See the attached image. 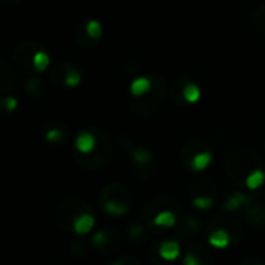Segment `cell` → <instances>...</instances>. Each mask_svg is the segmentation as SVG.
Listing matches in <instances>:
<instances>
[{
    "label": "cell",
    "mask_w": 265,
    "mask_h": 265,
    "mask_svg": "<svg viewBox=\"0 0 265 265\" xmlns=\"http://www.w3.org/2000/svg\"><path fill=\"white\" fill-rule=\"evenodd\" d=\"M13 59L25 72L41 73L50 64V56L39 42L33 39L19 41L13 49Z\"/></svg>",
    "instance_id": "1"
},
{
    "label": "cell",
    "mask_w": 265,
    "mask_h": 265,
    "mask_svg": "<svg viewBox=\"0 0 265 265\" xmlns=\"http://www.w3.org/2000/svg\"><path fill=\"white\" fill-rule=\"evenodd\" d=\"M84 212H91V209L81 198H77V197L66 198V200H62L56 208V212H55L56 223L59 225L61 229L73 231V225H75L77 218L81 214H84Z\"/></svg>",
    "instance_id": "2"
},
{
    "label": "cell",
    "mask_w": 265,
    "mask_h": 265,
    "mask_svg": "<svg viewBox=\"0 0 265 265\" xmlns=\"http://www.w3.org/2000/svg\"><path fill=\"white\" fill-rule=\"evenodd\" d=\"M94 247L99 251H102L106 256L114 254L115 251H119L122 247V237L119 232L111 231V229H102L99 232H95V236L92 237Z\"/></svg>",
    "instance_id": "3"
},
{
    "label": "cell",
    "mask_w": 265,
    "mask_h": 265,
    "mask_svg": "<svg viewBox=\"0 0 265 265\" xmlns=\"http://www.w3.org/2000/svg\"><path fill=\"white\" fill-rule=\"evenodd\" d=\"M52 78L62 88H75L81 81V72L72 64H61L52 72Z\"/></svg>",
    "instance_id": "4"
},
{
    "label": "cell",
    "mask_w": 265,
    "mask_h": 265,
    "mask_svg": "<svg viewBox=\"0 0 265 265\" xmlns=\"http://www.w3.org/2000/svg\"><path fill=\"white\" fill-rule=\"evenodd\" d=\"M245 203V217L248 218L250 223L256 226H265V198H247Z\"/></svg>",
    "instance_id": "5"
},
{
    "label": "cell",
    "mask_w": 265,
    "mask_h": 265,
    "mask_svg": "<svg viewBox=\"0 0 265 265\" xmlns=\"http://www.w3.org/2000/svg\"><path fill=\"white\" fill-rule=\"evenodd\" d=\"M184 265H212V254L203 243H194L184 256Z\"/></svg>",
    "instance_id": "6"
},
{
    "label": "cell",
    "mask_w": 265,
    "mask_h": 265,
    "mask_svg": "<svg viewBox=\"0 0 265 265\" xmlns=\"http://www.w3.org/2000/svg\"><path fill=\"white\" fill-rule=\"evenodd\" d=\"M16 83V73L8 61L0 58V94L13 89Z\"/></svg>",
    "instance_id": "7"
},
{
    "label": "cell",
    "mask_w": 265,
    "mask_h": 265,
    "mask_svg": "<svg viewBox=\"0 0 265 265\" xmlns=\"http://www.w3.org/2000/svg\"><path fill=\"white\" fill-rule=\"evenodd\" d=\"M172 209H176V203L170 198H159L156 200L155 203H152L150 206L147 208L145 214H144V218L148 221V223H152L153 218L159 214V212L162 211H172Z\"/></svg>",
    "instance_id": "8"
},
{
    "label": "cell",
    "mask_w": 265,
    "mask_h": 265,
    "mask_svg": "<svg viewBox=\"0 0 265 265\" xmlns=\"http://www.w3.org/2000/svg\"><path fill=\"white\" fill-rule=\"evenodd\" d=\"M95 145H97V139H95L94 133L91 131H81L77 136V141H75V148L77 152L83 156H88L95 150Z\"/></svg>",
    "instance_id": "9"
},
{
    "label": "cell",
    "mask_w": 265,
    "mask_h": 265,
    "mask_svg": "<svg viewBox=\"0 0 265 265\" xmlns=\"http://www.w3.org/2000/svg\"><path fill=\"white\" fill-rule=\"evenodd\" d=\"M159 256L165 261H175L179 256V245L175 240H167L162 242L159 247Z\"/></svg>",
    "instance_id": "10"
},
{
    "label": "cell",
    "mask_w": 265,
    "mask_h": 265,
    "mask_svg": "<svg viewBox=\"0 0 265 265\" xmlns=\"http://www.w3.org/2000/svg\"><path fill=\"white\" fill-rule=\"evenodd\" d=\"M25 94L30 95V97L38 99L44 94V80H42L39 75L31 77L27 83H25Z\"/></svg>",
    "instance_id": "11"
},
{
    "label": "cell",
    "mask_w": 265,
    "mask_h": 265,
    "mask_svg": "<svg viewBox=\"0 0 265 265\" xmlns=\"http://www.w3.org/2000/svg\"><path fill=\"white\" fill-rule=\"evenodd\" d=\"M94 223H95L94 215L91 212H84V214H81L77 218L75 225H73V231H75L77 234H86V232H89L94 228Z\"/></svg>",
    "instance_id": "12"
},
{
    "label": "cell",
    "mask_w": 265,
    "mask_h": 265,
    "mask_svg": "<svg viewBox=\"0 0 265 265\" xmlns=\"http://www.w3.org/2000/svg\"><path fill=\"white\" fill-rule=\"evenodd\" d=\"M19 108L17 99L11 97V95H6V97L0 99V119H6L9 115H13Z\"/></svg>",
    "instance_id": "13"
},
{
    "label": "cell",
    "mask_w": 265,
    "mask_h": 265,
    "mask_svg": "<svg viewBox=\"0 0 265 265\" xmlns=\"http://www.w3.org/2000/svg\"><path fill=\"white\" fill-rule=\"evenodd\" d=\"M44 139L50 144H58L66 139V131L61 126H47L44 131Z\"/></svg>",
    "instance_id": "14"
},
{
    "label": "cell",
    "mask_w": 265,
    "mask_h": 265,
    "mask_svg": "<svg viewBox=\"0 0 265 265\" xmlns=\"http://www.w3.org/2000/svg\"><path fill=\"white\" fill-rule=\"evenodd\" d=\"M153 225L156 226H164V228H170L176 223V217L172 211H162V212H159V214L153 218L152 221Z\"/></svg>",
    "instance_id": "15"
},
{
    "label": "cell",
    "mask_w": 265,
    "mask_h": 265,
    "mask_svg": "<svg viewBox=\"0 0 265 265\" xmlns=\"http://www.w3.org/2000/svg\"><path fill=\"white\" fill-rule=\"evenodd\" d=\"M152 88V83L148 78L145 77H141V78H136L133 83H131V86H130V91L133 95H136V97H141V95L147 94L148 91H150Z\"/></svg>",
    "instance_id": "16"
},
{
    "label": "cell",
    "mask_w": 265,
    "mask_h": 265,
    "mask_svg": "<svg viewBox=\"0 0 265 265\" xmlns=\"http://www.w3.org/2000/svg\"><path fill=\"white\" fill-rule=\"evenodd\" d=\"M264 181H265V173H264L262 170H254V172H251V173L247 176L245 184H247L248 189L256 190V189H259V187L264 184Z\"/></svg>",
    "instance_id": "17"
},
{
    "label": "cell",
    "mask_w": 265,
    "mask_h": 265,
    "mask_svg": "<svg viewBox=\"0 0 265 265\" xmlns=\"http://www.w3.org/2000/svg\"><path fill=\"white\" fill-rule=\"evenodd\" d=\"M103 209L109 215H123L125 212H128L130 206L122 203H114V201H103Z\"/></svg>",
    "instance_id": "18"
},
{
    "label": "cell",
    "mask_w": 265,
    "mask_h": 265,
    "mask_svg": "<svg viewBox=\"0 0 265 265\" xmlns=\"http://www.w3.org/2000/svg\"><path fill=\"white\" fill-rule=\"evenodd\" d=\"M70 254L77 259H83L88 254V243L84 240H73L69 248Z\"/></svg>",
    "instance_id": "19"
},
{
    "label": "cell",
    "mask_w": 265,
    "mask_h": 265,
    "mask_svg": "<svg viewBox=\"0 0 265 265\" xmlns=\"http://www.w3.org/2000/svg\"><path fill=\"white\" fill-rule=\"evenodd\" d=\"M183 95H184L186 102H189V103H197V102L200 100V97H201V91H200V88L197 86L195 83H190V84H187V86L184 88Z\"/></svg>",
    "instance_id": "20"
},
{
    "label": "cell",
    "mask_w": 265,
    "mask_h": 265,
    "mask_svg": "<svg viewBox=\"0 0 265 265\" xmlns=\"http://www.w3.org/2000/svg\"><path fill=\"white\" fill-rule=\"evenodd\" d=\"M84 31H86V35L91 39H99L103 33V28L99 20H89V22L84 25Z\"/></svg>",
    "instance_id": "21"
},
{
    "label": "cell",
    "mask_w": 265,
    "mask_h": 265,
    "mask_svg": "<svg viewBox=\"0 0 265 265\" xmlns=\"http://www.w3.org/2000/svg\"><path fill=\"white\" fill-rule=\"evenodd\" d=\"M212 161V155L211 153H198L192 159V167L195 170H205V168L211 164Z\"/></svg>",
    "instance_id": "22"
},
{
    "label": "cell",
    "mask_w": 265,
    "mask_h": 265,
    "mask_svg": "<svg viewBox=\"0 0 265 265\" xmlns=\"http://www.w3.org/2000/svg\"><path fill=\"white\" fill-rule=\"evenodd\" d=\"M247 201V197L243 195V194H236V195H232V197H229L226 201H225V205H223V208L226 209V211H236V209H239L243 203Z\"/></svg>",
    "instance_id": "23"
},
{
    "label": "cell",
    "mask_w": 265,
    "mask_h": 265,
    "mask_svg": "<svg viewBox=\"0 0 265 265\" xmlns=\"http://www.w3.org/2000/svg\"><path fill=\"white\" fill-rule=\"evenodd\" d=\"M198 228H200L198 220L194 218V217H190V218H186V221H184V225H183V229H181V231L184 232V234H187V236H194V234H197Z\"/></svg>",
    "instance_id": "24"
},
{
    "label": "cell",
    "mask_w": 265,
    "mask_h": 265,
    "mask_svg": "<svg viewBox=\"0 0 265 265\" xmlns=\"http://www.w3.org/2000/svg\"><path fill=\"white\" fill-rule=\"evenodd\" d=\"M194 206L198 208V209H209L212 205H214V200H212V197H206V195H198L194 198Z\"/></svg>",
    "instance_id": "25"
},
{
    "label": "cell",
    "mask_w": 265,
    "mask_h": 265,
    "mask_svg": "<svg viewBox=\"0 0 265 265\" xmlns=\"http://www.w3.org/2000/svg\"><path fill=\"white\" fill-rule=\"evenodd\" d=\"M128 239L133 242V243H139V242H142V239H144V226L142 225H134L131 229H130V232H128Z\"/></svg>",
    "instance_id": "26"
},
{
    "label": "cell",
    "mask_w": 265,
    "mask_h": 265,
    "mask_svg": "<svg viewBox=\"0 0 265 265\" xmlns=\"http://www.w3.org/2000/svg\"><path fill=\"white\" fill-rule=\"evenodd\" d=\"M111 265H142V264L134 256H122V258H117L115 261H112Z\"/></svg>",
    "instance_id": "27"
},
{
    "label": "cell",
    "mask_w": 265,
    "mask_h": 265,
    "mask_svg": "<svg viewBox=\"0 0 265 265\" xmlns=\"http://www.w3.org/2000/svg\"><path fill=\"white\" fill-rule=\"evenodd\" d=\"M134 161L139 162V164H145L148 159H150V153H148L145 148H137V150H134Z\"/></svg>",
    "instance_id": "28"
},
{
    "label": "cell",
    "mask_w": 265,
    "mask_h": 265,
    "mask_svg": "<svg viewBox=\"0 0 265 265\" xmlns=\"http://www.w3.org/2000/svg\"><path fill=\"white\" fill-rule=\"evenodd\" d=\"M239 265H264V264L256 258H245L239 262Z\"/></svg>",
    "instance_id": "29"
},
{
    "label": "cell",
    "mask_w": 265,
    "mask_h": 265,
    "mask_svg": "<svg viewBox=\"0 0 265 265\" xmlns=\"http://www.w3.org/2000/svg\"><path fill=\"white\" fill-rule=\"evenodd\" d=\"M20 2H22V0H0V3L6 6H14V5H19Z\"/></svg>",
    "instance_id": "30"
}]
</instances>
